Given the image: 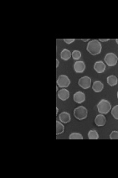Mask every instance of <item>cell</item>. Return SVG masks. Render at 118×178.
I'll use <instances>...</instances> for the list:
<instances>
[{"label": "cell", "mask_w": 118, "mask_h": 178, "mask_svg": "<svg viewBox=\"0 0 118 178\" xmlns=\"http://www.w3.org/2000/svg\"><path fill=\"white\" fill-rule=\"evenodd\" d=\"M70 140H83V136L78 133H72L69 136Z\"/></svg>", "instance_id": "ac0fdd59"}, {"label": "cell", "mask_w": 118, "mask_h": 178, "mask_svg": "<svg viewBox=\"0 0 118 178\" xmlns=\"http://www.w3.org/2000/svg\"><path fill=\"white\" fill-rule=\"evenodd\" d=\"M117 98H118V92H117Z\"/></svg>", "instance_id": "4316f807"}, {"label": "cell", "mask_w": 118, "mask_h": 178, "mask_svg": "<svg viewBox=\"0 0 118 178\" xmlns=\"http://www.w3.org/2000/svg\"><path fill=\"white\" fill-rule=\"evenodd\" d=\"M64 131H65L64 125L62 124V123L60 121H58L57 120L56 121V135H57V136L60 135H61V134H63Z\"/></svg>", "instance_id": "2e32d148"}, {"label": "cell", "mask_w": 118, "mask_h": 178, "mask_svg": "<svg viewBox=\"0 0 118 178\" xmlns=\"http://www.w3.org/2000/svg\"><path fill=\"white\" fill-rule=\"evenodd\" d=\"M72 56V53L67 49H64L60 53V57L64 61H68Z\"/></svg>", "instance_id": "9a60e30c"}, {"label": "cell", "mask_w": 118, "mask_h": 178, "mask_svg": "<svg viewBox=\"0 0 118 178\" xmlns=\"http://www.w3.org/2000/svg\"><path fill=\"white\" fill-rule=\"evenodd\" d=\"M79 86L83 89H88L91 87V78L89 76H82L78 81Z\"/></svg>", "instance_id": "8992f818"}, {"label": "cell", "mask_w": 118, "mask_h": 178, "mask_svg": "<svg viewBox=\"0 0 118 178\" xmlns=\"http://www.w3.org/2000/svg\"><path fill=\"white\" fill-rule=\"evenodd\" d=\"M116 42L117 43V45H118V39H116Z\"/></svg>", "instance_id": "484cf974"}, {"label": "cell", "mask_w": 118, "mask_h": 178, "mask_svg": "<svg viewBox=\"0 0 118 178\" xmlns=\"http://www.w3.org/2000/svg\"><path fill=\"white\" fill-rule=\"evenodd\" d=\"M88 111L84 106H80L78 108H75L74 110V116L78 119V120H83L87 118Z\"/></svg>", "instance_id": "3957f363"}, {"label": "cell", "mask_w": 118, "mask_h": 178, "mask_svg": "<svg viewBox=\"0 0 118 178\" xmlns=\"http://www.w3.org/2000/svg\"><path fill=\"white\" fill-rule=\"evenodd\" d=\"M95 123L97 126H100V127L104 126L106 123V118H105V115L101 114L97 115L95 118Z\"/></svg>", "instance_id": "9c48e42d"}, {"label": "cell", "mask_w": 118, "mask_h": 178, "mask_svg": "<svg viewBox=\"0 0 118 178\" xmlns=\"http://www.w3.org/2000/svg\"><path fill=\"white\" fill-rule=\"evenodd\" d=\"M64 41L66 44H71L75 41V39H64Z\"/></svg>", "instance_id": "7402d4cb"}, {"label": "cell", "mask_w": 118, "mask_h": 178, "mask_svg": "<svg viewBox=\"0 0 118 178\" xmlns=\"http://www.w3.org/2000/svg\"><path fill=\"white\" fill-rule=\"evenodd\" d=\"M88 138L90 140H98L99 139V135L96 130L95 129H91L88 133Z\"/></svg>", "instance_id": "e0dca14e"}, {"label": "cell", "mask_w": 118, "mask_h": 178, "mask_svg": "<svg viewBox=\"0 0 118 178\" xmlns=\"http://www.w3.org/2000/svg\"><path fill=\"white\" fill-rule=\"evenodd\" d=\"M73 99H74L75 102H77V103H82L86 100V95H85L84 92L80 91V92H77L74 94Z\"/></svg>", "instance_id": "ba28073f"}, {"label": "cell", "mask_w": 118, "mask_h": 178, "mask_svg": "<svg viewBox=\"0 0 118 178\" xmlns=\"http://www.w3.org/2000/svg\"><path fill=\"white\" fill-rule=\"evenodd\" d=\"M74 69L76 72L82 73L86 70V64L84 62H76L74 64Z\"/></svg>", "instance_id": "8fae6325"}, {"label": "cell", "mask_w": 118, "mask_h": 178, "mask_svg": "<svg viewBox=\"0 0 118 178\" xmlns=\"http://www.w3.org/2000/svg\"><path fill=\"white\" fill-rule=\"evenodd\" d=\"M104 61L107 66H114L118 62L117 56L114 53H108L104 57Z\"/></svg>", "instance_id": "277c9868"}, {"label": "cell", "mask_w": 118, "mask_h": 178, "mask_svg": "<svg viewBox=\"0 0 118 178\" xmlns=\"http://www.w3.org/2000/svg\"><path fill=\"white\" fill-rule=\"evenodd\" d=\"M58 98L62 101H66L70 98V92L66 88L59 90L58 91Z\"/></svg>", "instance_id": "30bf717a"}, {"label": "cell", "mask_w": 118, "mask_h": 178, "mask_svg": "<svg viewBox=\"0 0 118 178\" xmlns=\"http://www.w3.org/2000/svg\"><path fill=\"white\" fill-rule=\"evenodd\" d=\"M59 65H60V62H59V60L57 59V60H56V67H57V68H58Z\"/></svg>", "instance_id": "cb8c5ba5"}, {"label": "cell", "mask_w": 118, "mask_h": 178, "mask_svg": "<svg viewBox=\"0 0 118 178\" xmlns=\"http://www.w3.org/2000/svg\"><path fill=\"white\" fill-rule=\"evenodd\" d=\"M101 44L99 40L97 39H92L90 40V42L88 43L87 46H86V50L87 51L91 54L92 56H96L99 55L101 52Z\"/></svg>", "instance_id": "6da1fadb"}, {"label": "cell", "mask_w": 118, "mask_h": 178, "mask_svg": "<svg viewBox=\"0 0 118 178\" xmlns=\"http://www.w3.org/2000/svg\"><path fill=\"white\" fill-rule=\"evenodd\" d=\"M111 115L113 116L114 118L118 120V105H116L112 109H111Z\"/></svg>", "instance_id": "ffe728a7"}, {"label": "cell", "mask_w": 118, "mask_h": 178, "mask_svg": "<svg viewBox=\"0 0 118 178\" xmlns=\"http://www.w3.org/2000/svg\"><path fill=\"white\" fill-rule=\"evenodd\" d=\"M81 40H83V41H90V39H82Z\"/></svg>", "instance_id": "d4e9b609"}, {"label": "cell", "mask_w": 118, "mask_h": 178, "mask_svg": "<svg viewBox=\"0 0 118 178\" xmlns=\"http://www.w3.org/2000/svg\"><path fill=\"white\" fill-rule=\"evenodd\" d=\"M97 109H98V112L101 114H108L111 110V102L107 100H105V99L101 100L100 102H98V104H97Z\"/></svg>", "instance_id": "7a4b0ae2"}, {"label": "cell", "mask_w": 118, "mask_h": 178, "mask_svg": "<svg viewBox=\"0 0 118 178\" xmlns=\"http://www.w3.org/2000/svg\"><path fill=\"white\" fill-rule=\"evenodd\" d=\"M110 39H100L99 41H102V42H106V41H109Z\"/></svg>", "instance_id": "603a6c76"}, {"label": "cell", "mask_w": 118, "mask_h": 178, "mask_svg": "<svg viewBox=\"0 0 118 178\" xmlns=\"http://www.w3.org/2000/svg\"><path fill=\"white\" fill-rule=\"evenodd\" d=\"M70 80L66 75H60L57 79V86L60 88H66L70 86Z\"/></svg>", "instance_id": "5b68a950"}, {"label": "cell", "mask_w": 118, "mask_h": 178, "mask_svg": "<svg viewBox=\"0 0 118 178\" xmlns=\"http://www.w3.org/2000/svg\"><path fill=\"white\" fill-rule=\"evenodd\" d=\"M59 119L61 123L63 124H68L70 122L71 120V118H70V114L67 112H63L61 113L60 116H59Z\"/></svg>", "instance_id": "7c38bea8"}, {"label": "cell", "mask_w": 118, "mask_h": 178, "mask_svg": "<svg viewBox=\"0 0 118 178\" xmlns=\"http://www.w3.org/2000/svg\"><path fill=\"white\" fill-rule=\"evenodd\" d=\"M105 65L103 62L101 61H99V62H96L94 64V69L95 71L99 73V74H101L105 72Z\"/></svg>", "instance_id": "52a82bcc"}, {"label": "cell", "mask_w": 118, "mask_h": 178, "mask_svg": "<svg viewBox=\"0 0 118 178\" xmlns=\"http://www.w3.org/2000/svg\"><path fill=\"white\" fill-rule=\"evenodd\" d=\"M80 57H81V52L80 51L76 50V51H74L72 52V58L74 60L78 61L79 59H80Z\"/></svg>", "instance_id": "d6986e66"}, {"label": "cell", "mask_w": 118, "mask_h": 178, "mask_svg": "<svg viewBox=\"0 0 118 178\" xmlns=\"http://www.w3.org/2000/svg\"><path fill=\"white\" fill-rule=\"evenodd\" d=\"M111 140H118V131H112L110 135Z\"/></svg>", "instance_id": "44dd1931"}, {"label": "cell", "mask_w": 118, "mask_h": 178, "mask_svg": "<svg viewBox=\"0 0 118 178\" xmlns=\"http://www.w3.org/2000/svg\"><path fill=\"white\" fill-rule=\"evenodd\" d=\"M103 88H104V85L100 81H95L92 85V89L95 92H101Z\"/></svg>", "instance_id": "4fadbf2b"}, {"label": "cell", "mask_w": 118, "mask_h": 178, "mask_svg": "<svg viewBox=\"0 0 118 178\" xmlns=\"http://www.w3.org/2000/svg\"><path fill=\"white\" fill-rule=\"evenodd\" d=\"M106 82H107V83H108L110 86L114 87V86H116V85L118 83V79L116 76L111 75V76H109L107 78H106Z\"/></svg>", "instance_id": "5bb4252c"}]
</instances>
